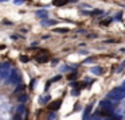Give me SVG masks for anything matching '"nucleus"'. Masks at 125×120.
Returning a JSON list of instances; mask_svg holds the SVG:
<instances>
[{
  "mask_svg": "<svg viewBox=\"0 0 125 120\" xmlns=\"http://www.w3.org/2000/svg\"><path fill=\"white\" fill-rule=\"evenodd\" d=\"M7 78H8V82L13 84V85H18V84L22 82V76H20V73H19V70H18L16 67L11 69V73H9V76Z\"/></svg>",
  "mask_w": 125,
  "mask_h": 120,
  "instance_id": "1",
  "label": "nucleus"
},
{
  "mask_svg": "<svg viewBox=\"0 0 125 120\" xmlns=\"http://www.w3.org/2000/svg\"><path fill=\"white\" fill-rule=\"evenodd\" d=\"M125 97V92L121 89V88H117V89H113L108 93V99H110L112 101H118V100L124 99Z\"/></svg>",
  "mask_w": 125,
  "mask_h": 120,
  "instance_id": "2",
  "label": "nucleus"
},
{
  "mask_svg": "<svg viewBox=\"0 0 125 120\" xmlns=\"http://www.w3.org/2000/svg\"><path fill=\"white\" fill-rule=\"evenodd\" d=\"M11 73V63L3 62L0 63V78H7Z\"/></svg>",
  "mask_w": 125,
  "mask_h": 120,
  "instance_id": "3",
  "label": "nucleus"
},
{
  "mask_svg": "<svg viewBox=\"0 0 125 120\" xmlns=\"http://www.w3.org/2000/svg\"><path fill=\"white\" fill-rule=\"evenodd\" d=\"M100 108L104 111H112L113 109V103L110 100H101L100 101Z\"/></svg>",
  "mask_w": 125,
  "mask_h": 120,
  "instance_id": "4",
  "label": "nucleus"
},
{
  "mask_svg": "<svg viewBox=\"0 0 125 120\" xmlns=\"http://www.w3.org/2000/svg\"><path fill=\"white\" fill-rule=\"evenodd\" d=\"M61 104H62V100H55V101H53V103L49 104V109H50L51 112L57 111V109H59V107H61Z\"/></svg>",
  "mask_w": 125,
  "mask_h": 120,
  "instance_id": "5",
  "label": "nucleus"
},
{
  "mask_svg": "<svg viewBox=\"0 0 125 120\" xmlns=\"http://www.w3.org/2000/svg\"><path fill=\"white\" fill-rule=\"evenodd\" d=\"M24 91H26V85L24 84H18V86H16V89L13 91V93L16 96H19V95H22V93H24Z\"/></svg>",
  "mask_w": 125,
  "mask_h": 120,
  "instance_id": "6",
  "label": "nucleus"
},
{
  "mask_svg": "<svg viewBox=\"0 0 125 120\" xmlns=\"http://www.w3.org/2000/svg\"><path fill=\"white\" fill-rule=\"evenodd\" d=\"M70 1H73V0H54L53 4L61 7V5H65V4H67V3H70Z\"/></svg>",
  "mask_w": 125,
  "mask_h": 120,
  "instance_id": "7",
  "label": "nucleus"
},
{
  "mask_svg": "<svg viewBox=\"0 0 125 120\" xmlns=\"http://www.w3.org/2000/svg\"><path fill=\"white\" fill-rule=\"evenodd\" d=\"M49 101H50V96H49V95L42 96L40 99H39V103H40L42 105H46V104H49Z\"/></svg>",
  "mask_w": 125,
  "mask_h": 120,
  "instance_id": "8",
  "label": "nucleus"
},
{
  "mask_svg": "<svg viewBox=\"0 0 125 120\" xmlns=\"http://www.w3.org/2000/svg\"><path fill=\"white\" fill-rule=\"evenodd\" d=\"M36 16L40 18V19H47V11L46 10H39L36 12Z\"/></svg>",
  "mask_w": 125,
  "mask_h": 120,
  "instance_id": "9",
  "label": "nucleus"
},
{
  "mask_svg": "<svg viewBox=\"0 0 125 120\" xmlns=\"http://www.w3.org/2000/svg\"><path fill=\"white\" fill-rule=\"evenodd\" d=\"M92 104L90 105H88V107L85 108V111H83V120H86L88 119V115H90V112H92Z\"/></svg>",
  "mask_w": 125,
  "mask_h": 120,
  "instance_id": "10",
  "label": "nucleus"
},
{
  "mask_svg": "<svg viewBox=\"0 0 125 120\" xmlns=\"http://www.w3.org/2000/svg\"><path fill=\"white\" fill-rule=\"evenodd\" d=\"M27 100H28V96L26 95V93H22V95L18 96V101H19V103H22V104L26 103Z\"/></svg>",
  "mask_w": 125,
  "mask_h": 120,
  "instance_id": "11",
  "label": "nucleus"
},
{
  "mask_svg": "<svg viewBox=\"0 0 125 120\" xmlns=\"http://www.w3.org/2000/svg\"><path fill=\"white\" fill-rule=\"evenodd\" d=\"M36 61L40 62V63L47 62V61H49V57H47V55H39V57H36Z\"/></svg>",
  "mask_w": 125,
  "mask_h": 120,
  "instance_id": "12",
  "label": "nucleus"
},
{
  "mask_svg": "<svg viewBox=\"0 0 125 120\" xmlns=\"http://www.w3.org/2000/svg\"><path fill=\"white\" fill-rule=\"evenodd\" d=\"M92 73H94V74H102V73H104V69L96 66V67H93L92 69Z\"/></svg>",
  "mask_w": 125,
  "mask_h": 120,
  "instance_id": "13",
  "label": "nucleus"
},
{
  "mask_svg": "<svg viewBox=\"0 0 125 120\" xmlns=\"http://www.w3.org/2000/svg\"><path fill=\"white\" fill-rule=\"evenodd\" d=\"M109 120H121V116H118V115H110L109 116Z\"/></svg>",
  "mask_w": 125,
  "mask_h": 120,
  "instance_id": "14",
  "label": "nucleus"
},
{
  "mask_svg": "<svg viewBox=\"0 0 125 120\" xmlns=\"http://www.w3.org/2000/svg\"><path fill=\"white\" fill-rule=\"evenodd\" d=\"M67 29H54V33H67Z\"/></svg>",
  "mask_w": 125,
  "mask_h": 120,
  "instance_id": "15",
  "label": "nucleus"
},
{
  "mask_svg": "<svg viewBox=\"0 0 125 120\" xmlns=\"http://www.w3.org/2000/svg\"><path fill=\"white\" fill-rule=\"evenodd\" d=\"M43 24L46 26V24H55V20H47V19H45L43 20Z\"/></svg>",
  "mask_w": 125,
  "mask_h": 120,
  "instance_id": "16",
  "label": "nucleus"
},
{
  "mask_svg": "<svg viewBox=\"0 0 125 120\" xmlns=\"http://www.w3.org/2000/svg\"><path fill=\"white\" fill-rule=\"evenodd\" d=\"M59 80H61V76H55V77H53V78H51V81H50V84L51 82H55V81H59Z\"/></svg>",
  "mask_w": 125,
  "mask_h": 120,
  "instance_id": "17",
  "label": "nucleus"
},
{
  "mask_svg": "<svg viewBox=\"0 0 125 120\" xmlns=\"http://www.w3.org/2000/svg\"><path fill=\"white\" fill-rule=\"evenodd\" d=\"M20 61L22 62H28V57L27 55H20Z\"/></svg>",
  "mask_w": 125,
  "mask_h": 120,
  "instance_id": "18",
  "label": "nucleus"
},
{
  "mask_svg": "<svg viewBox=\"0 0 125 120\" xmlns=\"http://www.w3.org/2000/svg\"><path fill=\"white\" fill-rule=\"evenodd\" d=\"M55 113H57V112H51L50 115L47 116V120H53V119L55 117Z\"/></svg>",
  "mask_w": 125,
  "mask_h": 120,
  "instance_id": "19",
  "label": "nucleus"
},
{
  "mask_svg": "<svg viewBox=\"0 0 125 120\" xmlns=\"http://www.w3.org/2000/svg\"><path fill=\"white\" fill-rule=\"evenodd\" d=\"M36 82H38V81H36V78H34L32 81H31V84H30V88H31V89H32V88L35 86V85H36Z\"/></svg>",
  "mask_w": 125,
  "mask_h": 120,
  "instance_id": "20",
  "label": "nucleus"
},
{
  "mask_svg": "<svg viewBox=\"0 0 125 120\" xmlns=\"http://www.w3.org/2000/svg\"><path fill=\"white\" fill-rule=\"evenodd\" d=\"M97 14H102V11H101V10H94V11H92V15H97Z\"/></svg>",
  "mask_w": 125,
  "mask_h": 120,
  "instance_id": "21",
  "label": "nucleus"
},
{
  "mask_svg": "<svg viewBox=\"0 0 125 120\" xmlns=\"http://www.w3.org/2000/svg\"><path fill=\"white\" fill-rule=\"evenodd\" d=\"M109 23H110V19H108V20H102V22H101V24H104V26L109 24Z\"/></svg>",
  "mask_w": 125,
  "mask_h": 120,
  "instance_id": "22",
  "label": "nucleus"
},
{
  "mask_svg": "<svg viewBox=\"0 0 125 120\" xmlns=\"http://www.w3.org/2000/svg\"><path fill=\"white\" fill-rule=\"evenodd\" d=\"M69 70H71V67H69V66H63L62 67V72H69Z\"/></svg>",
  "mask_w": 125,
  "mask_h": 120,
  "instance_id": "23",
  "label": "nucleus"
},
{
  "mask_svg": "<svg viewBox=\"0 0 125 120\" xmlns=\"http://www.w3.org/2000/svg\"><path fill=\"white\" fill-rule=\"evenodd\" d=\"M79 7H81V8H90V5L89 4H81Z\"/></svg>",
  "mask_w": 125,
  "mask_h": 120,
  "instance_id": "24",
  "label": "nucleus"
},
{
  "mask_svg": "<svg viewBox=\"0 0 125 120\" xmlns=\"http://www.w3.org/2000/svg\"><path fill=\"white\" fill-rule=\"evenodd\" d=\"M23 1H24V0H13V3H15V4H22Z\"/></svg>",
  "mask_w": 125,
  "mask_h": 120,
  "instance_id": "25",
  "label": "nucleus"
},
{
  "mask_svg": "<svg viewBox=\"0 0 125 120\" xmlns=\"http://www.w3.org/2000/svg\"><path fill=\"white\" fill-rule=\"evenodd\" d=\"M74 77H75V72H74V73H71V74L67 78H69V80H73V78H74Z\"/></svg>",
  "mask_w": 125,
  "mask_h": 120,
  "instance_id": "26",
  "label": "nucleus"
},
{
  "mask_svg": "<svg viewBox=\"0 0 125 120\" xmlns=\"http://www.w3.org/2000/svg\"><path fill=\"white\" fill-rule=\"evenodd\" d=\"M83 62H85V63H89V62H93V59H92V58H88V59H85V61H83Z\"/></svg>",
  "mask_w": 125,
  "mask_h": 120,
  "instance_id": "27",
  "label": "nucleus"
},
{
  "mask_svg": "<svg viewBox=\"0 0 125 120\" xmlns=\"http://www.w3.org/2000/svg\"><path fill=\"white\" fill-rule=\"evenodd\" d=\"M121 89H122V91L125 92V81H124V82H122V84H121Z\"/></svg>",
  "mask_w": 125,
  "mask_h": 120,
  "instance_id": "28",
  "label": "nucleus"
},
{
  "mask_svg": "<svg viewBox=\"0 0 125 120\" xmlns=\"http://www.w3.org/2000/svg\"><path fill=\"white\" fill-rule=\"evenodd\" d=\"M116 19H117V20H120V19H121V14H117V16H116Z\"/></svg>",
  "mask_w": 125,
  "mask_h": 120,
  "instance_id": "29",
  "label": "nucleus"
},
{
  "mask_svg": "<svg viewBox=\"0 0 125 120\" xmlns=\"http://www.w3.org/2000/svg\"><path fill=\"white\" fill-rule=\"evenodd\" d=\"M11 39H12V41H13V39H18V35H12V37H11Z\"/></svg>",
  "mask_w": 125,
  "mask_h": 120,
  "instance_id": "30",
  "label": "nucleus"
}]
</instances>
